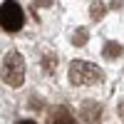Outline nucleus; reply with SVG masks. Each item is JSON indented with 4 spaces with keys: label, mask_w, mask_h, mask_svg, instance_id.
<instances>
[{
    "label": "nucleus",
    "mask_w": 124,
    "mask_h": 124,
    "mask_svg": "<svg viewBox=\"0 0 124 124\" xmlns=\"http://www.w3.org/2000/svg\"><path fill=\"white\" fill-rule=\"evenodd\" d=\"M70 82L77 85V87L97 85V82H102V70L89 65V62H85V60H77V62H72V67H70Z\"/></svg>",
    "instance_id": "nucleus-1"
},
{
    "label": "nucleus",
    "mask_w": 124,
    "mask_h": 124,
    "mask_svg": "<svg viewBox=\"0 0 124 124\" xmlns=\"http://www.w3.org/2000/svg\"><path fill=\"white\" fill-rule=\"evenodd\" d=\"M3 79L8 82L10 87H20L25 79V60L20 52H8L3 60Z\"/></svg>",
    "instance_id": "nucleus-2"
},
{
    "label": "nucleus",
    "mask_w": 124,
    "mask_h": 124,
    "mask_svg": "<svg viewBox=\"0 0 124 124\" xmlns=\"http://www.w3.org/2000/svg\"><path fill=\"white\" fill-rule=\"evenodd\" d=\"M23 23H25L23 8H20L15 0H5V3L0 5V25H3V30L17 32V30L23 27Z\"/></svg>",
    "instance_id": "nucleus-3"
},
{
    "label": "nucleus",
    "mask_w": 124,
    "mask_h": 124,
    "mask_svg": "<svg viewBox=\"0 0 124 124\" xmlns=\"http://www.w3.org/2000/svg\"><path fill=\"white\" fill-rule=\"evenodd\" d=\"M50 124H77V122H75V117L70 114L67 107H57L52 114H50Z\"/></svg>",
    "instance_id": "nucleus-4"
},
{
    "label": "nucleus",
    "mask_w": 124,
    "mask_h": 124,
    "mask_svg": "<svg viewBox=\"0 0 124 124\" xmlns=\"http://www.w3.org/2000/svg\"><path fill=\"white\" fill-rule=\"evenodd\" d=\"M122 52V47L117 45V42H107V47H104V57H117Z\"/></svg>",
    "instance_id": "nucleus-5"
},
{
    "label": "nucleus",
    "mask_w": 124,
    "mask_h": 124,
    "mask_svg": "<svg viewBox=\"0 0 124 124\" xmlns=\"http://www.w3.org/2000/svg\"><path fill=\"white\" fill-rule=\"evenodd\" d=\"M20 124H35L32 119H23V122H20Z\"/></svg>",
    "instance_id": "nucleus-6"
},
{
    "label": "nucleus",
    "mask_w": 124,
    "mask_h": 124,
    "mask_svg": "<svg viewBox=\"0 0 124 124\" xmlns=\"http://www.w3.org/2000/svg\"><path fill=\"white\" fill-rule=\"evenodd\" d=\"M119 112H122V117H124V102H122V107H119Z\"/></svg>",
    "instance_id": "nucleus-7"
}]
</instances>
